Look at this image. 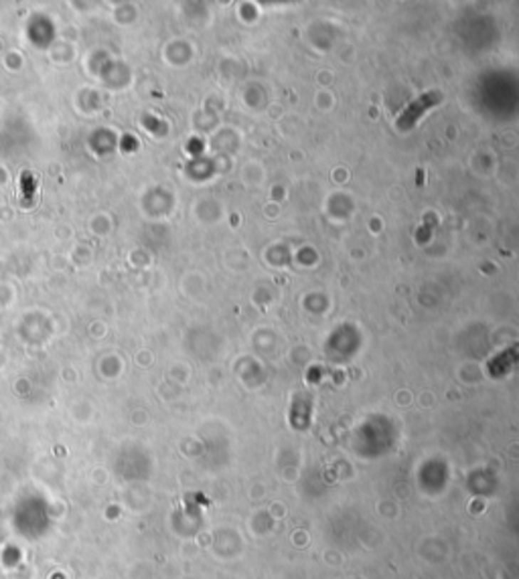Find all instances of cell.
<instances>
[{"label": "cell", "instance_id": "obj_1", "mask_svg": "<svg viewBox=\"0 0 519 579\" xmlns=\"http://www.w3.org/2000/svg\"><path fill=\"white\" fill-rule=\"evenodd\" d=\"M439 102H440V95L436 92H428V93H424L422 97H418L416 102H412V104L404 110V114H402V116L398 118L399 130H408V128H412L414 124L418 122V118H420V114L428 112L432 105L439 104Z\"/></svg>", "mask_w": 519, "mask_h": 579}]
</instances>
